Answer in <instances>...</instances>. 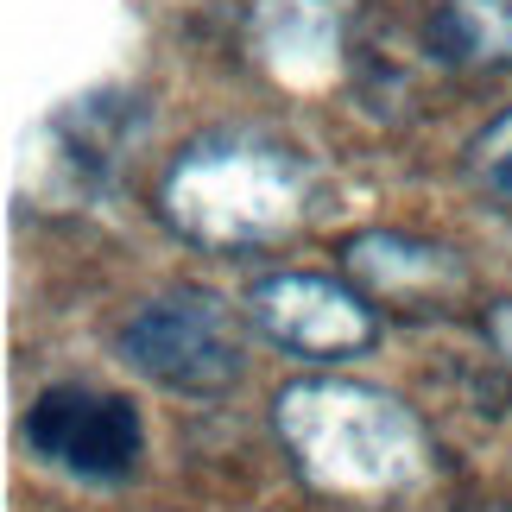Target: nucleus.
<instances>
[{
	"label": "nucleus",
	"instance_id": "1",
	"mask_svg": "<svg viewBox=\"0 0 512 512\" xmlns=\"http://www.w3.org/2000/svg\"><path fill=\"white\" fill-rule=\"evenodd\" d=\"M159 215L209 253L291 241L317 215V165L266 133H209L171 159Z\"/></svg>",
	"mask_w": 512,
	"mask_h": 512
},
{
	"label": "nucleus",
	"instance_id": "2",
	"mask_svg": "<svg viewBox=\"0 0 512 512\" xmlns=\"http://www.w3.org/2000/svg\"><path fill=\"white\" fill-rule=\"evenodd\" d=\"M272 430L291 468L323 494L380 500L430 475L418 411L361 380H291L272 399Z\"/></svg>",
	"mask_w": 512,
	"mask_h": 512
},
{
	"label": "nucleus",
	"instance_id": "3",
	"mask_svg": "<svg viewBox=\"0 0 512 512\" xmlns=\"http://www.w3.org/2000/svg\"><path fill=\"white\" fill-rule=\"evenodd\" d=\"M121 361L146 373L165 392H190V399H215L241 380V323L222 298L209 291H165L146 298L121 323Z\"/></svg>",
	"mask_w": 512,
	"mask_h": 512
},
{
	"label": "nucleus",
	"instance_id": "4",
	"mask_svg": "<svg viewBox=\"0 0 512 512\" xmlns=\"http://www.w3.org/2000/svg\"><path fill=\"white\" fill-rule=\"evenodd\" d=\"M26 449L51 475L83 481V487H121L140 475L146 456V424L133 399L102 386H45L26 411Z\"/></svg>",
	"mask_w": 512,
	"mask_h": 512
},
{
	"label": "nucleus",
	"instance_id": "5",
	"mask_svg": "<svg viewBox=\"0 0 512 512\" xmlns=\"http://www.w3.org/2000/svg\"><path fill=\"white\" fill-rule=\"evenodd\" d=\"M253 323L279 348L304 354V361H348L380 342V317L361 285L323 279V272H272L253 285Z\"/></svg>",
	"mask_w": 512,
	"mask_h": 512
},
{
	"label": "nucleus",
	"instance_id": "6",
	"mask_svg": "<svg viewBox=\"0 0 512 512\" xmlns=\"http://www.w3.org/2000/svg\"><path fill=\"white\" fill-rule=\"evenodd\" d=\"M342 272L348 285H361L380 304H405V310H449L468 298V266L437 241L418 234H354L342 247Z\"/></svg>",
	"mask_w": 512,
	"mask_h": 512
},
{
	"label": "nucleus",
	"instance_id": "7",
	"mask_svg": "<svg viewBox=\"0 0 512 512\" xmlns=\"http://www.w3.org/2000/svg\"><path fill=\"white\" fill-rule=\"evenodd\" d=\"M342 0H253V51L291 83H317L342 51Z\"/></svg>",
	"mask_w": 512,
	"mask_h": 512
},
{
	"label": "nucleus",
	"instance_id": "8",
	"mask_svg": "<svg viewBox=\"0 0 512 512\" xmlns=\"http://www.w3.org/2000/svg\"><path fill=\"white\" fill-rule=\"evenodd\" d=\"M430 45L468 70L512 64V0H443L430 19Z\"/></svg>",
	"mask_w": 512,
	"mask_h": 512
},
{
	"label": "nucleus",
	"instance_id": "9",
	"mask_svg": "<svg viewBox=\"0 0 512 512\" xmlns=\"http://www.w3.org/2000/svg\"><path fill=\"white\" fill-rule=\"evenodd\" d=\"M468 177L494 196V203H506L512 209V108L506 114H494L475 140H468Z\"/></svg>",
	"mask_w": 512,
	"mask_h": 512
},
{
	"label": "nucleus",
	"instance_id": "10",
	"mask_svg": "<svg viewBox=\"0 0 512 512\" xmlns=\"http://www.w3.org/2000/svg\"><path fill=\"white\" fill-rule=\"evenodd\" d=\"M487 342H494V354L512 367V298H500L494 310H487Z\"/></svg>",
	"mask_w": 512,
	"mask_h": 512
}]
</instances>
